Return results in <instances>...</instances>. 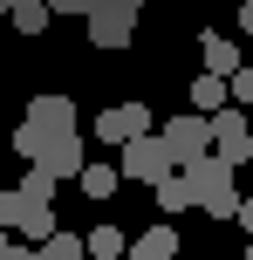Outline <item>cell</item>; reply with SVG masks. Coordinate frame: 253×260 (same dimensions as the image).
Returning <instances> with one entry per match:
<instances>
[{
    "mask_svg": "<svg viewBox=\"0 0 253 260\" xmlns=\"http://www.w3.org/2000/svg\"><path fill=\"white\" fill-rule=\"evenodd\" d=\"M14 7H21V0H14Z\"/></svg>",
    "mask_w": 253,
    "mask_h": 260,
    "instance_id": "cell-27",
    "label": "cell"
},
{
    "mask_svg": "<svg viewBox=\"0 0 253 260\" xmlns=\"http://www.w3.org/2000/svg\"><path fill=\"white\" fill-rule=\"evenodd\" d=\"M123 7H130V14H137V7H151V0H123Z\"/></svg>",
    "mask_w": 253,
    "mask_h": 260,
    "instance_id": "cell-25",
    "label": "cell"
},
{
    "mask_svg": "<svg viewBox=\"0 0 253 260\" xmlns=\"http://www.w3.org/2000/svg\"><path fill=\"white\" fill-rule=\"evenodd\" d=\"M68 137H76V103H68V96H34L21 130H14V151L34 165V157H48L55 144H68Z\"/></svg>",
    "mask_w": 253,
    "mask_h": 260,
    "instance_id": "cell-1",
    "label": "cell"
},
{
    "mask_svg": "<svg viewBox=\"0 0 253 260\" xmlns=\"http://www.w3.org/2000/svg\"><path fill=\"white\" fill-rule=\"evenodd\" d=\"M185 171H192V192H199V212H212V219H233V212H240V192H233V171L240 165L199 157V165H185Z\"/></svg>",
    "mask_w": 253,
    "mask_h": 260,
    "instance_id": "cell-3",
    "label": "cell"
},
{
    "mask_svg": "<svg viewBox=\"0 0 253 260\" xmlns=\"http://www.w3.org/2000/svg\"><path fill=\"white\" fill-rule=\"evenodd\" d=\"M41 171H55V178H82L89 171V157H82V137H68V144H55L48 157H34Z\"/></svg>",
    "mask_w": 253,
    "mask_h": 260,
    "instance_id": "cell-10",
    "label": "cell"
},
{
    "mask_svg": "<svg viewBox=\"0 0 253 260\" xmlns=\"http://www.w3.org/2000/svg\"><path fill=\"white\" fill-rule=\"evenodd\" d=\"M0 260H41V247H7Z\"/></svg>",
    "mask_w": 253,
    "mask_h": 260,
    "instance_id": "cell-21",
    "label": "cell"
},
{
    "mask_svg": "<svg viewBox=\"0 0 253 260\" xmlns=\"http://www.w3.org/2000/svg\"><path fill=\"white\" fill-rule=\"evenodd\" d=\"M96 137L103 144H130V137H151V110L144 103H110L96 117Z\"/></svg>",
    "mask_w": 253,
    "mask_h": 260,
    "instance_id": "cell-8",
    "label": "cell"
},
{
    "mask_svg": "<svg viewBox=\"0 0 253 260\" xmlns=\"http://www.w3.org/2000/svg\"><path fill=\"white\" fill-rule=\"evenodd\" d=\"M158 192V212H185V206H199V192H192V171H171L164 185H151Z\"/></svg>",
    "mask_w": 253,
    "mask_h": 260,
    "instance_id": "cell-13",
    "label": "cell"
},
{
    "mask_svg": "<svg viewBox=\"0 0 253 260\" xmlns=\"http://www.w3.org/2000/svg\"><path fill=\"white\" fill-rule=\"evenodd\" d=\"M48 7H55V14H89L96 0H48Z\"/></svg>",
    "mask_w": 253,
    "mask_h": 260,
    "instance_id": "cell-20",
    "label": "cell"
},
{
    "mask_svg": "<svg viewBox=\"0 0 253 260\" xmlns=\"http://www.w3.org/2000/svg\"><path fill=\"white\" fill-rule=\"evenodd\" d=\"M233 103H240V110H253V62L233 76Z\"/></svg>",
    "mask_w": 253,
    "mask_h": 260,
    "instance_id": "cell-19",
    "label": "cell"
},
{
    "mask_svg": "<svg viewBox=\"0 0 253 260\" xmlns=\"http://www.w3.org/2000/svg\"><path fill=\"white\" fill-rule=\"evenodd\" d=\"M212 157H226V165H246L253 157V117L246 110H219L212 117Z\"/></svg>",
    "mask_w": 253,
    "mask_h": 260,
    "instance_id": "cell-6",
    "label": "cell"
},
{
    "mask_svg": "<svg viewBox=\"0 0 253 260\" xmlns=\"http://www.w3.org/2000/svg\"><path fill=\"white\" fill-rule=\"evenodd\" d=\"M7 247H14V233H7V226H0V253H7Z\"/></svg>",
    "mask_w": 253,
    "mask_h": 260,
    "instance_id": "cell-24",
    "label": "cell"
},
{
    "mask_svg": "<svg viewBox=\"0 0 253 260\" xmlns=\"http://www.w3.org/2000/svg\"><path fill=\"white\" fill-rule=\"evenodd\" d=\"M171 253H178V226H151L130 240V260H171Z\"/></svg>",
    "mask_w": 253,
    "mask_h": 260,
    "instance_id": "cell-11",
    "label": "cell"
},
{
    "mask_svg": "<svg viewBox=\"0 0 253 260\" xmlns=\"http://www.w3.org/2000/svg\"><path fill=\"white\" fill-rule=\"evenodd\" d=\"M117 185H123V165H89V171H82V192H89V199H110Z\"/></svg>",
    "mask_w": 253,
    "mask_h": 260,
    "instance_id": "cell-14",
    "label": "cell"
},
{
    "mask_svg": "<svg viewBox=\"0 0 253 260\" xmlns=\"http://www.w3.org/2000/svg\"><path fill=\"white\" fill-rule=\"evenodd\" d=\"M199 55H205V69H212V76H240V69H246V62H240V48H233L226 35H205V41H199Z\"/></svg>",
    "mask_w": 253,
    "mask_h": 260,
    "instance_id": "cell-12",
    "label": "cell"
},
{
    "mask_svg": "<svg viewBox=\"0 0 253 260\" xmlns=\"http://www.w3.org/2000/svg\"><path fill=\"white\" fill-rule=\"evenodd\" d=\"M89 253L96 260H130V240H123L117 226H96V233H89Z\"/></svg>",
    "mask_w": 253,
    "mask_h": 260,
    "instance_id": "cell-15",
    "label": "cell"
},
{
    "mask_svg": "<svg viewBox=\"0 0 253 260\" xmlns=\"http://www.w3.org/2000/svg\"><path fill=\"white\" fill-rule=\"evenodd\" d=\"M48 14H55V7H48V0H21V7H14V14H7V21H14V27H21V35H41V27H48Z\"/></svg>",
    "mask_w": 253,
    "mask_h": 260,
    "instance_id": "cell-16",
    "label": "cell"
},
{
    "mask_svg": "<svg viewBox=\"0 0 253 260\" xmlns=\"http://www.w3.org/2000/svg\"><path fill=\"white\" fill-rule=\"evenodd\" d=\"M246 117H253V110H246Z\"/></svg>",
    "mask_w": 253,
    "mask_h": 260,
    "instance_id": "cell-28",
    "label": "cell"
},
{
    "mask_svg": "<svg viewBox=\"0 0 253 260\" xmlns=\"http://www.w3.org/2000/svg\"><path fill=\"white\" fill-rule=\"evenodd\" d=\"M246 260H253V240H246Z\"/></svg>",
    "mask_w": 253,
    "mask_h": 260,
    "instance_id": "cell-26",
    "label": "cell"
},
{
    "mask_svg": "<svg viewBox=\"0 0 253 260\" xmlns=\"http://www.w3.org/2000/svg\"><path fill=\"white\" fill-rule=\"evenodd\" d=\"M171 171H178V157H171V144H164V137H130V144H123V178L164 185Z\"/></svg>",
    "mask_w": 253,
    "mask_h": 260,
    "instance_id": "cell-4",
    "label": "cell"
},
{
    "mask_svg": "<svg viewBox=\"0 0 253 260\" xmlns=\"http://www.w3.org/2000/svg\"><path fill=\"white\" fill-rule=\"evenodd\" d=\"M0 226H7L14 240H27V247H41V240L62 233V219H55V206H41V199H27L21 185L14 192H0Z\"/></svg>",
    "mask_w": 253,
    "mask_h": 260,
    "instance_id": "cell-2",
    "label": "cell"
},
{
    "mask_svg": "<svg viewBox=\"0 0 253 260\" xmlns=\"http://www.w3.org/2000/svg\"><path fill=\"white\" fill-rule=\"evenodd\" d=\"M226 96H233V76H212V69H205V76L192 82V110H199V117H219Z\"/></svg>",
    "mask_w": 253,
    "mask_h": 260,
    "instance_id": "cell-9",
    "label": "cell"
},
{
    "mask_svg": "<svg viewBox=\"0 0 253 260\" xmlns=\"http://www.w3.org/2000/svg\"><path fill=\"white\" fill-rule=\"evenodd\" d=\"M164 144H171V157H178V171L185 165H199V157H212V117H171L158 130Z\"/></svg>",
    "mask_w": 253,
    "mask_h": 260,
    "instance_id": "cell-5",
    "label": "cell"
},
{
    "mask_svg": "<svg viewBox=\"0 0 253 260\" xmlns=\"http://www.w3.org/2000/svg\"><path fill=\"white\" fill-rule=\"evenodd\" d=\"M82 247H89V240H76V233H55V240H41V260H82Z\"/></svg>",
    "mask_w": 253,
    "mask_h": 260,
    "instance_id": "cell-18",
    "label": "cell"
},
{
    "mask_svg": "<svg viewBox=\"0 0 253 260\" xmlns=\"http://www.w3.org/2000/svg\"><path fill=\"white\" fill-rule=\"evenodd\" d=\"M55 185H62V178H55V171H41V165H27V171H21V192H27V199H41V206H55Z\"/></svg>",
    "mask_w": 253,
    "mask_h": 260,
    "instance_id": "cell-17",
    "label": "cell"
},
{
    "mask_svg": "<svg viewBox=\"0 0 253 260\" xmlns=\"http://www.w3.org/2000/svg\"><path fill=\"white\" fill-rule=\"evenodd\" d=\"M82 21H89V41H96V48H123V41L137 35V14L123 7V0H96Z\"/></svg>",
    "mask_w": 253,
    "mask_h": 260,
    "instance_id": "cell-7",
    "label": "cell"
},
{
    "mask_svg": "<svg viewBox=\"0 0 253 260\" xmlns=\"http://www.w3.org/2000/svg\"><path fill=\"white\" fill-rule=\"evenodd\" d=\"M233 219H240L246 233H253V199H240V212H233Z\"/></svg>",
    "mask_w": 253,
    "mask_h": 260,
    "instance_id": "cell-22",
    "label": "cell"
},
{
    "mask_svg": "<svg viewBox=\"0 0 253 260\" xmlns=\"http://www.w3.org/2000/svg\"><path fill=\"white\" fill-rule=\"evenodd\" d=\"M240 27H246V35H253V0H246V7H240Z\"/></svg>",
    "mask_w": 253,
    "mask_h": 260,
    "instance_id": "cell-23",
    "label": "cell"
}]
</instances>
